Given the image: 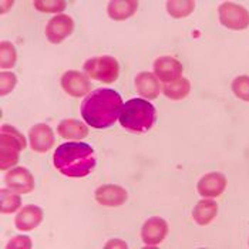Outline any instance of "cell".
Returning a JSON list of instances; mask_svg holds the SVG:
<instances>
[{"label": "cell", "mask_w": 249, "mask_h": 249, "mask_svg": "<svg viewBox=\"0 0 249 249\" xmlns=\"http://www.w3.org/2000/svg\"><path fill=\"white\" fill-rule=\"evenodd\" d=\"M123 110L121 96L111 89H97L81 104V117L97 130L108 128L120 118Z\"/></svg>", "instance_id": "6da1fadb"}, {"label": "cell", "mask_w": 249, "mask_h": 249, "mask_svg": "<svg viewBox=\"0 0 249 249\" xmlns=\"http://www.w3.org/2000/svg\"><path fill=\"white\" fill-rule=\"evenodd\" d=\"M54 167L66 177L83 178L96 167V157L91 145L86 142H66L54 153Z\"/></svg>", "instance_id": "7a4b0ae2"}, {"label": "cell", "mask_w": 249, "mask_h": 249, "mask_svg": "<svg viewBox=\"0 0 249 249\" xmlns=\"http://www.w3.org/2000/svg\"><path fill=\"white\" fill-rule=\"evenodd\" d=\"M157 111L151 103L144 98L128 100L121 110L120 124L133 133H147L155 123Z\"/></svg>", "instance_id": "3957f363"}, {"label": "cell", "mask_w": 249, "mask_h": 249, "mask_svg": "<svg viewBox=\"0 0 249 249\" xmlns=\"http://www.w3.org/2000/svg\"><path fill=\"white\" fill-rule=\"evenodd\" d=\"M26 148L24 135L12 125H1L0 128V168L6 171L19 161L20 151Z\"/></svg>", "instance_id": "277c9868"}, {"label": "cell", "mask_w": 249, "mask_h": 249, "mask_svg": "<svg viewBox=\"0 0 249 249\" xmlns=\"http://www.w3.org/2000/svg\"><path fill=\"white\" fill-rule=\"evenodd\" d=\"M84 73L90 78L111 84L118 78L120 74V64L111 56H101L93 57L84 63Z\"/></svg>", "instance_id": "5b68a950"}, {"label": "cell", "mask_w": 249, "mask_h": 249, "mask_svg": "<svg viewBox=\"0 0 249 249\" xmlns=\"http://www.w3.org/2000/svg\"><path fill=\"white\" fill-rule=\"evenodd\" d=\"M219 21L231 30H245L249 27V12L236 3H222L218 9Z\"/></svg>", "instance_id": "8992f818"}, {"label": "cell", "mask_w": 249, "mask_h": 249, "mask_svg": "<svg viewBox=\"0 0 249 249\" xmlns=\"http://www.w3.org/2000/svg\"><path fill=\"white\" fill-rule=\"evenodd\" d=\"M154 71L157 78L161 80L164 84H171L181 78L184 67L177 58L171 56H162L154 61Z\"/></svg>", "instance_id": "52a82bcc"}, {"label": "cell", "mask_w": 249, "mask_h": 249, "mask_svg": "<svg viewBox=\"0 0 249 249\" xmlns=\"http://www.w3.org/2000/svg\"><path fill=\"white\" fill-rule=\"evenodd\" d=\"M74 30V20L67 15H57L46 26V37L53 44H60Z\"/></svg>", "instance_id": "ba28073f"}, {"label": "cell", "mask_w": 249, "mask_h": 249, "mask_svg": "<svg viewBox=\"0 0 249 249\" xmlns=\"http://www.w3.org/2000/svg\"><path fill=\"white\" fill-rule=\"evenodd\" d=\"M168 233V224L165 219L160 216H153L150 218L141 230V236L145 245L148 247H155L161 244Z\"/></svg>", "instance_id": "9c48e42d"}, {"label": "cell", "mask_w": 249, "mask_h": 249, "mask_svg": "<svg viewBox=\"0 0 249 249\" xmlns=\"http://www.w3.org/2000/svg\"><path fill=\"white\" fill-rule=\"evenodd\" d=\"M61 87L63 90L71 97L87 96L91 90L90 81L76 70H69L61 77Z\"/></svg>", "instance_id": "30bf717a"}, {"label": "cell", "mask_w": 249, "mask_h": 249, "mask_svg": "<svg viewBox=\"0 0 249 249\" xmlns=\"http://www.w3.org/2000/svg\"><path fill=\"white\" fill-rule=\"evenodd\" d=\"M6 185L18 194H29L35 188V178L27 168L18 167L6 174Z\"/></svg>", "instance_id": "8fae6325"}, {"label": "cell", "mask_w": 249, "mask_h": 249, "mask_svg": "<svg viewBox=\"0 0 249 249\" xmlns=\"http://www.w3.org/2000/svg\"><path fill=\"white\" fill-rule=\"evenodd\" d=\"M227 182L228 181L224 174L210 173L199 179L196 190H198V194L204 198H216L225 191Z\"/></svg>", "instance_id": "7c38bea8"}, {"label": "cell", "mask_w": 249, "mask_h": 249, "mask_svg": "<svg viewBox=\"0 0 249 249\" xmlns=\"http://www.w3.org/2000/svg\"><path fill=\"white\" fill-rule=\"evenodd\" d=\"M30 145L36 153H47L54 145V133L47 124H36L30 133Z\"/></svg>", "instance_id": "4fadbf2b"}, {"label": "cell", "mask_w": 249, "mask_h": 249, "mask_svg": "<svg viewBox=\"0 0 249 249\" xmlns=\"http://www.w3.org/2000/svg\"><path fill=\"white\" fill-rule=\"evenodd\" d=\"M94 196H96L97 202L103 207H120L127 201L128 195L123 187L107 184V185L97 188Z\"/></svg>", "instance_id": "5bb4252c"}, {"label": "cell", "mask_w": 249, "mask_h": 249, "mask_svg": "<svg viewBox=\"0 0 249 249\" xmlns=\"http://www.w3.org/2000/svg\"><path fill=\"white\" fill-rule=\"evenodd\" d=\"M43 210L38 208L36 205H26L24 208H21V211L18 213L15 224L16 228L19 231H33L40 225V222L43 221Z\"/></svg>", "instance_id": "9a60e30c"}, {"label": "cell", "mask_w": 249, "mask_h": 249, "mask_svg": "<svg viewBox=\"0 0 249 249\" xmlns=\"http://www.w3.org/2000/svg\"><path fill=\"white\" fill-rule=\"evenodd\" d=\"M135 89L141 96L148 98V100L157 98L158 94L161 93L158 78L154 76L153 73H148V71H142V73L137 74V77H135Z\"/></svg>", "instance_id": "2e32d148"}, {"label": "cell", "mask_w": 249, "mask_h": 249, "mask_svg": "<svg viewBox=\"0 0 249 249\" xmlns=\"http://www.w3.org/2000/svg\"><path fill=\"white\" fill-rule=\"evenodd\" d=\"M218 213V205L215 201L212 199H201L199 202H196L195 208L192 210V219L204 227V225H208L211 224L212 221L215 219Z\"/></svg>", "instance_id": "e0dca14e"}, {"label": "cell", "mask_w": 249, "mask_h": 249, "mask_svg": "<svg viewBox=\"0 0 249 249\" xmlns=\"http://www.w3.org/2000/svg\"><path fill=\"white\" fill-rule=\"evenodd\" d=\"M138 9V1L135 0H113L108 3L107 13L110 19L115 21H123L134 15Z\"/></svg>", "instance_id": "ac0fdd59"}, {"label": "cell", "mask_w": 249, "mask_h": 249, "mask_svg": "<svg viewBox=\"0 0 249 249\" xmlns=\"http://www.w3.org/2000/svg\"><path fill=\"white\" fill-rule=\"evenodd\" d=\"M57 133L60 137H63L66 140H81V138L87 137L89 128L84 123L74 120V118H69V120L60 121Z\"/></svg>", "instance_id": "d6986e66"}, {"label": "cell", "mask_w": 249, "mask_h": 249, "mask_svg": "<svg viewBox=\"0 0 249 249\" xmlns=\"http://www.w3.org/2000/svg\"><path fill=\"white\" fill-rule=\"evenodd\" d=\"M191 91V83L188 78L181 77L179 80L174 81L171 84H164L162 93L164 96L171 98V100H182L190 94Z\"/></svg>", "instance_id": "ffe728a7"}, {"label": "cell", "mask_w": 249, "mask_h": 249, "mask_svg": "<svg viewBox=\"0 0 249 249\" xmlns=\"http://www.w3.org/2000/svg\"><path fill=\"white\" fill-rule=\"evenodd\" d=\"M21 207V198L18 192L3 188L0 191V211L1 213H13Z\"/></svg>", "instance_id": "44dd1931"}, {"label": "cell", "mask_w": 249, "mask_h": 249, "mask_svg": "<svg viewBox=\"0 0 249 249\" xmlns=\"http://www.w3.org/2000/svg\"><path fill=\"white\" fill-rule=\"evenodd\" d=\"M195 7V1L194 0H170L167 3V10L168 13L175 18V19H181V18H187L192 13Z\"/></svg>", "instance_id": "7402d4cb"}, {"label": "cell", "mask_w": 249, "mask_h": 249, "mask_svg": "<svg viewBox=\"0 0 249 249\" xmlns=\"http://www.w3.org/2000/svg\"><path fill=\"white\" fill-rule=\"evenodd\" d=\"M16 49L10 41H1L0 44V67L1 69H10L16 63Z\"/></svg>", "instance_id": "603a6c76"}, {"label": "cell", "mask_w": 249, "mask_h": 249, "mask_svg": "<svg viewBox=\"0 0 249 249\" xmlns=\"http://www.w3.org/2000/svg\"><path fill=\"white\" fill-rule=\"evenodd\" d=\"M232 91L235 97L249 103V76H239L232 81Z\"/></svg>", "instance_id": "cb8c5ba5"}, {"label": "cell", "mask_w": 249, "mask_h": 249, "mask_svg": "<svg viewBox=\"0 0 249 249\" xmlns=\"http://www.w3.org/2000/svg\"><path fill=\"white\" fill-rule=\"evenodd\" d=\"M35 7L43 13H58L66 9V1L63 0H36Z\"/></svg>", "instance_id": "d4e9b609"}, {"label": "cell", "mask_w": 249, "mask_h": 249, "mask_svg": "<svg viewBox=\"0 0 249 249\" xmlns=\"http://www.w3.org/2000/svg\"><path fill=\"white\" fill-rule=\"evenodd\" d=\"M18 83V77L13 74L12 71H1L0 73V90H1V96L9 94L15 86Z\"/></svg>", "instance_id": "484cf974"}, {"label": "cell", "mask_w": 249, "mask_h": 249, "mask_svg": "<svg viewBox=\"0 0 249 249\" xmlns=\"http://www.w3.org/2000/svg\"><path fill=\"white\" fill-rule=\"evenodd\" d=\"M32 241L29 236H15L13 239H10V242L7 244V248H32Z\"/></svg>", "instance_id": "4316f807"}, {"label": "cell", "mask_w": 249, "mask_h": 249, "mask_svg": "<svg viewBox=\"0 0 249 249\" xmlns=\"http://www.w3.org/2000/svg\"><path fill=\"white\" fill-rule=\"evenodd\" d=\"M106 248H127V244L121 239H111L106 244Z\"/></svg>", "instance_id": "83f0119b"}, {"label": "cell", "mask_w": 249, "mask_h": 249, "mask_svg": "<svg viewBox=\"0 0 249 249\" xmlns=\"http://www.w3.org/2000/svg\"><path fill=\"white\" fill-rule=\"evenodd\" d=\"M12 4H13V1H9V3H3V9H1V13H6V12H7V9H6V7H7V6L10 7Z\"/></svg>", "instance_id": "f1b7e54d"}]
</instances>
